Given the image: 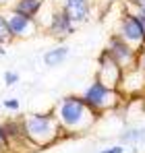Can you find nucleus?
Instances as JSON below:
<instances>
[{"mask_svg":"<svg viewBox=\"0 0 145 153\" xmlns=\"http://www.w3.org/2000/svg\"><path fill=\"white\" fill-rule=\"evenodd\" d=\"M46 33L48 35H52L54 39H67L69 35H72L75 31H77V25L71 21V17L56 4L52 10H50V19L46 21Z\"/></svg>","mask_w":145,"mask_h":153,"instance_id":"423d86ee","label":"nucleus"},{"mask_svg":"<svg viewBox=\"0 0 145 153\" xmlns=\"http://www.w3.org/2000/svg\"><path fill=\"white\" fill-rule=\"evenodd\" d=\"M0 153H13L10 151V143H8V137L2 128V122H0Z\"/></svg>","mask_w":145,"mask_h":153,"instance_id":"2eb2a0df","label":"nucleus"},{"mask_svg":"<svg viewBox=\"0 0 145 153\" xmlns=\"http://www.w3.org/2000/svg\"><path fill=\"white\" fill-rule=\"evenodd\" d=\"M0 37H4L6 42H10V35H8V29H6V19H4L2 10H0Z\"/></svg>","mask_w":145,"mask_h":153,"instance_id":"a211bd4d","label":"nucleus"},{"mask_svg":"<svg viewBox=\"0 0 145 153\" xmlns=\"http://www.w3.org/2000/svg\"><path fill=\"white\" fill-rule=\"evenodd\" d=\"M99 153H124V145H112V147H106V149H102Z\"/></svg>","mask_w":145,"mask_h":153,"instance_id":"6ab92c4d","label":"nucleus"},{"mask_svg":"<svg viewBox=\"0 0 145 153\" xmlns=\"http://www.w3.org/2000/svg\"><path fill=\"white\" fill-rule=\"evenodd\" d=\"M69 46L67 44H58V46H54V48H50L48 52H44V66H48V68H56V66H60V64H64L67 62V58H69Z\"/></svg>","mask_w":145,"mask_h":153,"instance_id":"f8f14e48","label":"nucleus"},{"mask_svg":"<svg viewBox=\"0 0 145 153\" xmlns=\"http://www.w3.org/2000/svg\"><path fill=\"white\" fill-rule=\"evenodd\" d=\"M58 6L71 17L75 25H83L93 15V0H60Z\"/></svg>","mask_w":145,"mask_h":153,"instance_id":"9d476101","label":"nucleus"},{"mask_svg":"<svg viewBox=\"0 0 145 153\" xmlns=\"http://www.w3.org/2000/svg\"><path fill=\"white\" fill-rule=\"evenodd\" d=\"M81 97H83V102L87 103V108L91 112H96L97 116H102V114H106L110 110L120 108V103L124 102V97L120 95L118 89H112V87L104 85L97 79H93L85 87V91L81 93Z\"/></svg>","mask_w":145,"mask_h":153,"instance_id":"7ed1b4c3","label":"nucleus"},{"mask_svg":"<svg viewBox=\"0 0 145 153\" xmlns=\"http://www.w3.org/2000/svg\"><path fill=\"white\" fill-rule=\"evenodd\" d=\"M23 124H25V132L31 139V143L37 149H44L54 145L58 139L64 137V130L60 126L54 110L50 112H33L23 116Z\"/></svg>","mask_w":145,"mask_h":153,"instance_id":"f03ea898","label":"nucleus"},{"mask_svg":"<svg viewBox=\"0 0 145 153\" xmlns=\"http://www.w3.org/2000/svg\"><path fill=\"white\" fill-rule=\"evenodd\" d=\"M46 0H15L8 8L19 13V15H25L29 19H37L42 15V8H44Z\"/></svg>","mask_w":145,"mask_h":153,"instance_id":"9b49d317","label":"nucleus"},{"mask_svg":"<svg viewBox=\"0 0 145 153\" xmlns=\"http://www.w3.org/2000/svg\"><path fill=\"white\" fill-rule=\"evenodd\" d=\"M104 52L120 66L122 71L135 66V62H137V48L131 46L129 42H124L120 35H116V33H112V35L108 37Z\"/></svg>","mask_w":145,"mask_h":153,"instance_id":"20e7f679","label":"nucleus"},{"mask_svg":"<svg viewBox=\"0 0 145 153\" xmlns=\"http://www.w3.org/2000/svg\"><path fill=\"white\" fill-rule=\"evenodd\" d=\"M137 10H139V13H141V15H143V17H145V2H143V4H141V6H139V8H137Z\"/></svg>","mask_w":145,"mask_h":153,"instance_id":"5701e85b","label":"nucleus"},{"mask_svg":"<svg viewBox=\"0 0 145 153\" xmlns=\"http://www.w3.org/2000/svg\"><path fill=\"white\" fill-rule=\"evenodd\" d=\"M133 10H135V15H137V19H139V23H141V27H143V33H145V17L137 10V8H133Z\"/></svg>","mask_w":145,"mask_h":153,"instance_id":"aec40b11","label":"nucleus"},{"mask_svg":"<svg viewBox=\"0 0 145 153\" xmlns=\"http://www.w3.org/2000/svg\"><path fill=\"white\" fill-rule=\"evenodd\" d=\"M2 108H4V110H8V112H17V110L21 108V102H19L17 97H8V100H4V102H2Z\"/></svg>","mask_w":145,"mask_h":153,"instance_id":"dca6fc26","label":"nucleus"},{"mask_svg":"<svg viewBox=\"0 0 145 153\" xmlns=\"http://www.w3.org/2000/svg\"><path fill=\"white\" fill-rule=\"evenodd\" d=\"M13 2H15V0H0V10H6Z\"/></svg>","mask_w":145,"mask_h":153,"instance_id":"412c9836","label":"nucleus"},{"mask_svg":"<svg viewBox=\"0 0 145 153\" xmlns=\"http://www.w3.org/2000/svg\"><path fill=\"white\" fill-rule=\"evenodd\" d=\"M2 79H4V85H6V87H13V85H17V83L21 81V75H19L17 71H6V73L2 75Z\"/></svg>","mask_w":145,"mask_h":153,"instance_id":"4468645a","label":"nucleus"},{"mask_svg":"<svg viewBox=\"0 0 145 153\" xmlns=\"http://www.w3.org/2000/svg\"><path fill=\"white\" fill-rule=\"evenodd\" d=\"M120 76H122V68L102 50V54L97 56V73L96 79L102 81L104 85L112 87V89H118V83H120Z\"/></svg>","mask_w":145,"mask_h":153,"instance_id":"1a4fd4ad","label":"nucleus"},{"mask_svg":"<svg viewBox=\"0 0 145 153\" xmlns=\"http://www.w3.org/2000/svg\"><path fill=\"white\" fill-rule=\"evenodd\" d=\"M116 35H120L124 42H129L131 46H135L137 50L145 46V33H143V27L139 23L135 10H124L122 17L118 19L116 23Z\"/></svg>","mask_w":145,"mask_h":153,"instance_id":"39448f33","label":"nucleus"},{"mask_svg":"<svg viewBox=\"0 0 145 153\" xmlns=\"http://www.w3.org/2000/svg\"><path fill=\"white\" fill-rule=\"evenodd\" d=\"M54 114L64 130V137L67 134H83L97 120V114L87 108V103L83 102L81 95H64L54 108Z\"/></svg>","mask_w":145,"mask_h":153,"instance_id":"f257e3e1","label":"nucleus"},{"mask_svg":"<svg viewBox=\"0 0 145 153\" xmlns=\"http://www.w3.org/2000/svg\"><path fill=\"white\" fill-rule=\"evenodd\" d=\"M118 91L122 97H137V95H145V73H141L137 66L124 68L118 83Z\"/></svg>","mask_w":145,"mask_h":153,"instance_id":"6e6552de","label":"nucleus"},{"mask_svg":"<svg viewBox=\"0 0 145 153\" xmlns=\"http://www.w3.org/2000/svg\"><path fill=\"white\" fill-rule=\"evenodd\" d=\"M126 2H129V6H133V8H139V6L143 4L145 0H126Z\"/></svg>","mask_w":145,"mask_h":153,"instance_id":"4be33fe9","label":"nucleus"},{"mask_svg":"<svg viewBox=\"0 0 145 153\" xmlns=\"http://www.w3.org/2000/svg\"><path fill=\"white\" fill-rule=\"evenodd\" d=\"M6 54V48H4V44H0V56H4Z\"/></svg>","mask_w":145,"mask_h":153,"instance_id":"b1692460","label":"nucleus"},{"mask_svg":"<svg viewBox=\"0 0 145 153\" xmlns=\"http://www.w3.org/2000/svg\"><path fill=\"white\" fill-rule=\"evenodd\" d=\"M120 145H145V126H129L118 137Z\"/></svg>","mask_w":145,"mask_h":153,"instance_id":"ddd939ff","label":"nucleus"},{"mask_svg":"<svg viewBox=\"0 0 145 153\" xmlns=\"http://www.w3.org/2000/svg\"><path fill=\"white\" fill-rule=\"evenodd\" d=\"M135 66H137L141 73H145V46H141V48L137 50V62H135Z\"/></svg>","mask_w":145,"mask_h":153,"instance_id":"f3484780","label":"nucleus"},{"mask_svg":"<svg viewBox=\"0 0 145 153\" xmlns=\"http://www.w3.org/2000/svg\"><path fill=\"white\" fill-rule=\"evenodd\" d=\"M4 19H6V29H8L10 39L31 37V35L37 33V21H35V19H29V17H25V15H19V13L10 10V8H6Z\"/></svg>","mask_w":145,"mask_h":153,"instance_id":"0eeeda50","label":"nucleus"}]
</instances>
